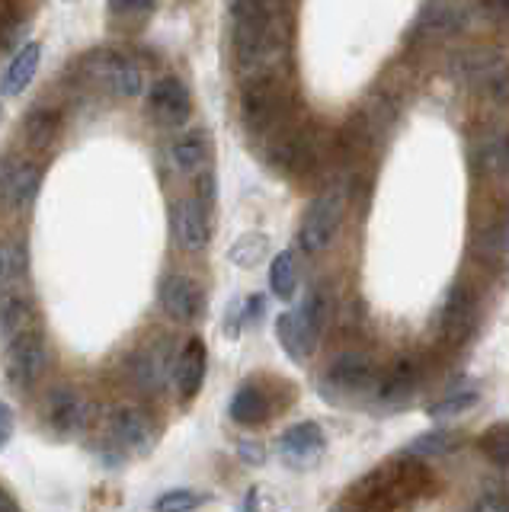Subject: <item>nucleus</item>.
<instances>
[{"instance_id":"32","label":"nucleus","mask_w":509,"mask_h":512,"mask_svg":"<svg viewBox=\"0 0 509 512\" xmlns=\"http://www.w3.org/2000/svg\"><path fill=\"white\" fill-rule=\"evenodd\" d=\"M477 404V391H455L449 397L436 400L433 407H429V416L433 420H449V416H461L465 410H471Z\"/></svg>"},{"instance_id":"31","label":"nucleus","mask_w":509,"mask_h":512,"mask_svg":"<svg viewBox=\"0 0 509 512\" xmlns=\"http://www.w3.org/2000/svg\"><path fill=\"white\" fill-rule=\"evenodd\" d=\"M481 452L497 464V468H509V423H493L481 432Z\"/></svg>"},{"instance_id":"12","label":"nucleus","mask_w":509,"mask_h":512,"mask_svg":"<svg viewBox=\"0 0 509 512\" xmlns=\"http://www.w3.org/2000/svg\"><path fill=\"white\" fill-rule=\"evenodd\" d=\"M324 448H327L324 429L311 420L289 426L276 442V452L285 464H289V468H308V464H314L324 455Z\"/></svg>"},{"instance_id":"19","label":"nucleus","mask_w":509,"mask_h":512,"mask_svg":"<svg viewBox=\"0 0 509 512\" xmlns=\"http://www.w3.org/2000/svg\"><path fill=\"white\" fill-rule=\"evenodd\" d=\"M420 388V365L417 359H397L391 365V372L378 381V397L388 407H404L413 400Z\"/></svg>"},{"instance_id":"43","label":"nucleus","mask_w":509,"mask_h":512,"mask_svg":"<svg viewBox=\"0 0 509 512\" xmlns=\"http://www.w3.org/2000/svg\"><path fill=\"white\" fill-rule=\"evenodd\" d=\"M0 512H23V509L17 506V500H13L7 490H0Z\"/></svg>"},{"instance_id":"4","label":"nucleus","mask_w":509,"mask_h":512,"mask_svg":"<svg viewBox=\"0 0 509 512\" xmlns=\"http://www.w3.org/2000/svg\"><path fill=\"white\" fill-rule=\"evenodd\" d=\"M343 215H346V189L343 186H330L321 192V196H314L305 218H301L298 247L311 256L324 253L333 244V237H337Z\"/></svg>"},{"instance_id":"30","label":"nucleus","mask_w":509,"mask_h":512,"mask_svg":"<svg viewBox=\"0 0 509 512\" xmlns=\"http://www.w3.org/2000/svg\"><path fill=\"white\" fill-rule=\"evenodd\" d=\"M212 496L202 493V490H189V487H177V490H167L154 500V512H196L209 503Z\"/></svg>"},{"instance_id":"40","label":"nucleus","mask_w":509,"mask_h":512,"mask_svg":"<svg viewBox=\"0 0 509 512\" xmlns=\"http://www.w3.org/2000/svg\"><path fill=\"white\" fill-rule=\"evenodd\" d=\"M241 458L253 461V464H260L263 461V448L257 442H241Z\"/></svg>"},{"instance_id":"26","label":"nucleus","mask_w":509,"mask_h":512,"mask_svg":"<svg viewBox=\"0 0 509 512\" xmlns=\"http://www.w3.org/2000/svg\"><path fill=\"white\" fill-rule=\"evenodd\" d=\"M269 288L279 301H292L298 288V272H295V256L292 250H282L269 263Z\"/></svg>"},{"instance_id":"17","label":"nucleus","mask_w":509,"mask_h":512,"mask_svg":"<svg viewBox=\"0 0 509 512\" xmlns=\"http://www.w3.org/2000/svg\"><path fill=\"white\" fill-rule=\"evenodd\" d=\"M36 327H39V320H36L33 298L17 285L7 288V292L0 295V336H4V340H13V336L36 330Z\"/></svg>"},{"instance_id":"24","label":"nucleus","mask_w":509,"mask_h":512,"mask_svg":"<svg viewBox=\"0 0 509 512\" xmlns=\"http://www.w3.org/2000/svg\"><path fill=\"white\" fill-rule=\"evenodd\" d=\"M170 160L177 164V170L183 173H193L199 170L205 160H209V138H205L202 128H193V132L180 135L177 141H173L170 148Z\"/></svg>"},{"instance_id":"7","label":"nucleus","mask_w":509,"mask_h":512,"mask_svg":"<svg viewBox=\"0 0 509 512\" xmlns=\"http://www.w3.org/2000/svg\"><path fill=\"white\" fill-rule=\"evenodd\" d=\"M161 429H157L154 416L141 407H119L109 416V442L129 455H148Z\"/></svg>"},{"instance_id":"35","label":"nucleus","mask_w":509,"mask_h":512,"mask_svg":"<svg viewBox=\"0 0 509 512\" xmlns=\"http://www.w3.org/2000/svg\"><path fill=\"white\" fill-rule=\"evenodd\" d=\"M471 512H509V490L503 484H487L477 493Z\"/></svg>"},{"instance_id":"1","label":"nucleus","mask_w":509,"mask_h":512,"mask_svg":"<svg viewBox=\"0 0 509 512\" xmlns=\"http://www.w3.org/2000/svg\"><path fill=\"white\" fill-rule=\"evenodd\" d=\"M289 58V16L234 13V68L250 80L282 77Z\"/></svg>"},{"instance_id":"38","label":"nucleus","mask_w":509,"mask_h":512,"mask_svg":"<svg viewBox=\"0 0 509 512\" xmlns=\"http://www.w3.org/2000/svg\"><path fill=\"white\" fill-rule=\"evenodd\" d=\"M263 308H266V301H263L260 295L247 298V301H244V314H241V320H244V324H257V320L263 317Z\"/></svg>"},{"instance_id":"37","label":"nucleus","mask_w":509,"mask_h":512,"mask_svg":"<svg viewBox=\"0 0 509 512\" xmlns=\"http://www.w3.org/2000/svg\"><path fill=\"white\" fill-rule=\"evenodd\" d=\"M10 439H13V410L10 404L0 400V448H7Z\"/></svg>"},{"instance_id":"28","label":"nucleus","mask_w":509,"mask_h":512,"mask_svg":"<svg viewBox=\"0 0 509 512\" xmlns=\"http://www.w3.org/2000/svg\"><path fill=\"white\" fill-rule=\"evenodd\" d=\"M452 448H458V432H452V429H433V432H423V436L413 439L404 448V455L439 458V455H449Z\"/></svg>"},{"instance_id":"25","label":"nucleus","mask_w":509,"mask_h":512,"mask_svg":"<svg viewBox=\"0 0 509 512\" xmlns=\"http://www.w3.org/2000/svg\"><path fill=\"white\" fill-rule=\"evenodd\" d=\"M103 77L109 80V87H113L119 96H138L141 87H145V74H141V68L129 58H109L103 68Z\"/></svg>"},{"instance_id":"18","label":"nucleus","mask_w":509,"mask_h":512,"mask_svg":"<svg viewBox=\"0 0 509 512\" xmlns=\"http://www.w3.org/2000/svg\"><path fill=\"white\" fill-rule=\"evenodd\" d=\"M205 362H209V349H205V343L199 340V336H193V340L180 349L177 365H173V384H177L183 400L199 394L202 378H205Z\"/></svg>"},{"instance_id":"42","label":"nucleus","mask_w":509,"mask_h":512,"mask_svg":"<svg viewBox=\"0 0 509 512\" xmlns=\"http://www.w3.org/2000/svg\"><path fill=\"white\" fill-rule=\"evenodd\" d=\"M241 512H260V490L250 487L247 496H244V509Z\"/></svg>"},{"instance_id":"5","label":"nucleus","mask_w":509,"mask_h":512,"mask_svg":"<svg viewBox=\"0 0 509 512\" xmlns=\"http://www.w3.org/2000/svg\"><path fill=\"white\" fill-rule=\"evenodd\" d=\"M477 324H481V295L471 282H455L439 311V340L461 346L474 336Z\"/></svg>"},{"instance_id":"36","label":"nucleus","mask_w":509,"mask_h":512,"mask_svg":"<svg viewBox=\"0 0 509 512\" xmlns=\"http://www.w3.org/2000/svg\"><path fill=\"white\" fill-rule=\"evenodd\" d=\"M292 0H234V13L247 16H289Z\"/></svg>"},{"instance_id":"44","label":"nucleus","mask_w":509,"mask_h":512,"mask_svg":"<svg viewBox=\"0 0 509 512\" xmlns=\"http://www.w3.org/2000/svg\"><path fill=\"white\" fill-rule=\"evenodd\" d=\"M330 512H346V506H333Z\"/></svg>"},{"instance_id":"16","label":"nucleus","mask_w":509,"mask_h":512,"mask_svg":"<svg viewBox=\"0 0 509 512\" xmlns=\"http://www.w3.org/2000/svg\"><path fill=\"white\" fill-rule=\"evenodd\" d=\"M148 103H151V112L164 125H183L189 119V112H193V96H189L186 84L177 77L157 80L151 96H148Z\"/></svg>"},{"instance_id":"8","label":"nucleus","mask_w":509,"mask_h":512,"mask_svg":"<svg viewBox=\"0 0 509 512\" xmlns=\"http://www.w3.org/2000/svg\"><path fill=\"white\" fill-rule=\"evenodd\" d=\"M177 356L180 352L173 346V336H154V340H148L132 359V375L138 381V388L164 391L173 375V365H177Z\"/></svg>"},{"instance_id":"41","label":"nucleus","mask_w":509,"mask_h":512,"mask_svg":"<svg viewBox=\"0 0 509 512\" xmlns=\"http://www.w3.org/2000/svg\"><path fill=\"white\" fill-rule=\"evenodd\" d=\"M487 10L493 16H500V20H509V0H484Z\"/></svg>"},{"instance_id":"15","label":"nucleus","mask_w":509,"mask_h":512,"mask_svg":"<svg viewBox=\"0 0 509 512\" xmlns=\"http://www.w3.org/2000/svg\"><path fill=\"white\" fill-rule=\"evenodd\" d=\"M276 336H279V346L285 349V356L292 362L311 359L317 349V340H321V333L308 324V317L301 311H282L276 317Z\"/></svg>"},{"instance_id":"39","label":"nucleus","mask_w":509,"mask_h":512,"mask_svg":"<svg viewBox=\"0 0 509 512\" xmlns=\"http://www.w3.org/2000/svg\"><path fill=\"white\" fill-rule=\"evenodd\" d=\"M113 10H122V13H141V10H151L154 0H109Z\"/></svg>"},{"instance_id":"21","label":"nucleus","mask_w":509,"mask_h":512,"mask_svg":"<svg viewBox=\"0 0 509 512\" xmlns=\"http://www.w3.org/2000/svg\"><path fill=\"white\" fill-rule=\"evenodd\" d=\"M228 416L237 426H263L273 416V400L260 388V384H241L237 394L231 397Z\"/></svg>"},{"instance_id":"10","label":"nucleus","mask_w":509,"mask_h":512,"mask_svg":"<svg viewBox=\"0 0 509 512\" xmlns=\"http://www.w3.org/2000/svg\"><path fill=\"white\" fill-rule=\"evenodd\" d=\"M45 420L58 436H77L93 420V404L84 391L77 388H55L45 397Z\"/></svg>"},{"instance_id":"11","label":"nucleus","mask_w":509,"mask_h":512,"mask_svg":"<svg viewBox=\"0 0 509 512\" xmlns=\"http://www.w3.org/2000/svg\"><path fill=\"white\" fill-rule=\"evenodd\" d=\"M42 183V170L29 160H0V205L10 212H29Z\"/></svg>"},{"instance_id":"14","label":"nucleus","mask_w":509,"mask_h":512,"mask_svg":"<svg viewBox=\"0 0 509 512\" xmlns=\"http://www.w3.org/2000/svg\"><path fill=\"white\" fill-rule=\"evenodd\" d=\"M161 308L177 320V324H193L205 311V295L202 285L189 276H167L161 282Z\"/></svg>"},{"instance_id":"3","label":"nucleus","mask_w":509,"mask_h":512,"mask_svg":"<svg viewBox=\"0 0 509 512\" xmlns=\"http://www.w3.org/2000/svg\"><path fill=\"white\" fill-rule=\"evenodd\" d=\"M452 71L465 87L497 103H509V61L497 48H468V52L455 55Z\"/></svg>"},{"instance_id":"22","label":"nucleus","mask_w":509,"mask_h":512,"mask_svg":"<svg viewBox=\"0 0 509 512\" xmlns=\"http://www.w3.org/2000/svg\"><path fill=\"white\" fill-rule=\"evenodd\" d=\"M39 58H42V45L39 42L23 45L20 52L10 58L7 71H4V80H0V90H4L7 96H20L29 84H33Z\"/></svg>"},{"instance_id":"9","label":"nucleus","mask_w":509,"mask_h":512,"mask_svg":"<svg viewBox=\"0 0 509 512\" xmlns=\"http://www.w3.org/2000/svg\"><path fill=\"white\" fill-rule=\"evenodd\" d=\"M324 388L337 394H365L378 391L375 362L365 352H340L324 372Z\"/></svg>"},{"instance_id":"27","label":"nucleus","mask_w":509,"mask_h":512,"mask_svg":"<svg viewBox=\"0 0 509 512\" xmlns=\"http://www.w3.org/2000/svg\"><path fill=\"white\" fill-rule=\"evenodd\" d=\"M266 256H269V237L266 234H241L228 250V260L241 269L260 266Z\"/></svg>"},{"instance_id":"34","label":"nucleus","mask_w":509,"mask_h":512,"mask_svg":"<svg viewBox=\"0 0 509 512\" xmlns=\"http://www.w3.org/2000/svg\"><path fill=\"white\" fill-rule=\"evenodd\" d=\"M481 160L487 164V173H500L503 180H509V132L500 138H490Z\"/></svg>"},{"instance_id":"29","label":"nucleus","mask_w":509,"mask_h":512,"mask_svg":"<svg viewBox=\"0 0 509 512\" xmlns=\"http://www.w3.org/2000/svg\"><path fill=\"white\" fill-rule=\"evenodd\" d=\"M26 276V250L17 240H0V292Z\"/></svg>"},{"instance_id":"2","label":"nucleus","mask_w":509,"mask_h":512,"mask_svg":"<svg viewBox=\"0 0 509 512\" xmlns=\"http://www.w3.org/2000/svg\"><path fill=\"white\" fill-rule=\"evenodd\" d=\"M292 93L285 87V77H266L244 84L241 119L253 135H276L289 125Z\"/></svg>"},{"instance_id":"33","label":"nucleus","mask_w":509,"mask_h":512,"mask_svg":"<svg viewBox=\"0 0 509 512\" xmlns=\"http://www.w3.org/2000/svg\"><path fill=\"white\" fill-rule=\"evenodd\" d=\"M55 132H58V119L45 109H36L26 122V135H29V144H33V148H45V144L55 138Z\"/></svg>"},{"instance_id":"6","label":"nucleus","mask_w":509,"mask_h":512,"mask_svg":"<svg viewBox=\"0 0 509 512\" xmlns=\"http://www.w3.org/2000/svg\"><path fill=\"white\" fill-rule=\"evenodd\" d=\"M45 362H49V346H45V336L39 327L7 340L4 368H7V381L13 388H20V391L36 388V381L45 372Z\"/></svg>"},{"instance_id":"13","label":"nucleus","mask_w":509,"mask_h":512,"mask_svg":"<svg viewBox=\"0 0 509 512\" xmlns=\"http://www.w3.org/2000/svg\"><path fill=\"white\" fill-rule=\"evenodd\" d=\"M173 234H177V244L189 253L205 250L212 240V218L205 202L196 199H180L173 205Z\"/></svg>"},{"instance_id":"20","label":"nucleus","mask_w":509,"mask_h":512,"mask_svg":"<svg viewBox=\"0 0 509 512\" xmlns=\"http://www.w3.org/2000/svg\"><path fill=\"white\" fill-rule=\"evenodd\" d=\"M474 256L484 266L509 269V212L493 218L484 231L474 234Z\"/></svg>"},{"instance_id":"23","label":"nucleus","mask_w":509,"mask_h":512,"mask_svg":"<svg viewBox=\"0 0 509 512\" xmlns=\"http://www.w3.org/2000/svg\"><path fill=\"white\" fill-rule=\"evenodd\" d=\"M420 29L433 36H455L465 29V10H458L449 0H429L420 16Z\"/></svg>"}]
</instances>
